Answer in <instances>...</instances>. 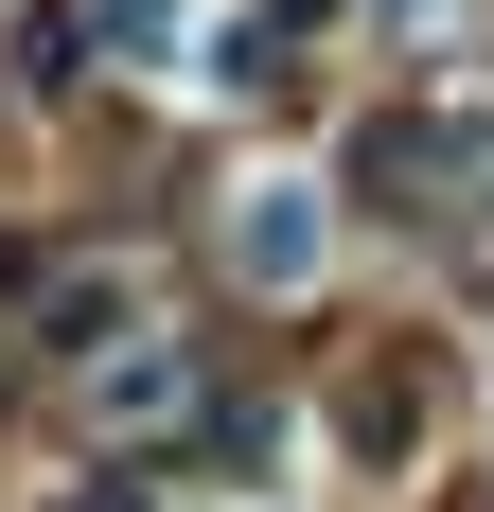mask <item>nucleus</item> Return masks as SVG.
Returning <instances> with one entry per match:
<instances>
[{
    "mask_svg": "<svg viewBox=\"0 0 494 512\" xmlns=\"http://www.w3.org/2000/svg\"><path fill=\"white\" fill-rule=\"evenodd\" d=\"M71 512H142V495H71Z\"/></svg>",
    "mask_w": 494,
    "mask_h": 512,
    "instance_id": "1",
    "label": "nucleus"
}]
</instances>
